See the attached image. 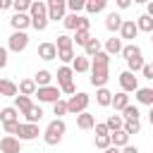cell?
I'll list each match as a JSON object with an SVG mask.
<instances>
[{
    "label": "cell",
    "mask_w": 153,
    "mask_h": 153,
    "mask_svg": "<svg viewBox=\"0 0 153 153\" xmlns=\"http://www.w3.org/2000/svg\"><path fill=\"white\" fill-rule=\"evenodd\" d=\"M120 86H122V91H124V93H131V91L136 93V88H139V79H136L131 72H127V69H124V72L120 74Z\"/></svg>",
    "instance_id": "11"
},
{
    "label": "cell",
    "mask_w": 153,
    "mask_h": 153,
    "mask_svg": "<svg viewBox=\"0 0 153 153\" xmlns=\"http://www.w3.org/2000/svg\"><path fill=\"white\" fill-rule=\"evenodd\" d=\"M36 96L41 103H57L60 100V88L57 86H43V88H36Z\"/></svg>",
    "instance_id": "9"
},
{
    "label": "cell",
    "mask_w": 153,
    "mask_h": 153,
    "mask_svg": "<svg viewBox=\"0 0 153 153\" xmlns=\"http://www.w3.org/2000/svg\"><path fill=\"white\" fill-rule=\"evenodd\" d=\"M93 129H96V136H105V134H110V131H108V127H105V122H96V127H93Z\"/></svg>",
    "instance_id": "46"
},
{
    "label": "cell",
    "mask_w": 153,
    "mask_h": 153,
    "mask_svg": "<svg viewBox=\"0 0 153 153\" xmlns=\"http://www.w3.org/2000/svg\"><path fill=\"white\" fill-rule=\"evenodd\" d=\"M31 7V0H12V10L14 14H26Z\"/></svg>",
    "instance_id": "36"
},
{
    "label": "cell",
    "mask_w": 153,
    "mask_h": 153,
    "mask_svg": "<svg viewBox=\"0 0 153 153\" xmlns=\"http://www.w3.org/2000/svg\"><path fill=\"white\" fill-rule=\"evenodd\" d=\"M88 103H91V98H88V93H84V91H79V93H74V96H69V100H67V112H72V115H81V112H86V108H88Z\"/></svg>",
    "instance_id": "4"
},
{
    "label": "cell",
    "mask_w": 153,
    "mask_h": 153,
    "mask_svg": "<svg viewBox=\"0 0 153 153\" xmlns=\"http://www.w3.org/2000/svg\"><path fill=\"white\" fill-rule=\"evenodd\" d=\"M129 5H131V0H117V7H120V10H127Z\"/></svg>",
    "instance_id": "50"
},
{
    "label": "cell",
    "mask_w": 153,
    "mask_h": 153,
    "mask_svg": "<svg viewBox=\"0 0 153 153\" xmlns=\"http://www.w3.org/2000/svg\"><path fill=\"white\" fill-rule=\"evenodd\" d=\"M48 22H57V19H65V12H67V0H48Z\"/></svg>",
    "instance_id": "8"
},
{
    "label": "cell",
    "mask_w": 153,
    "mask_h": 153,
    "mask_svg": "<svg viewBox=\"0 0 153 153\" xmlns=\"http://www.w3.org/2000/svg\"><path fill=\"white\" fill-rule=\"evenodd\" d=\"M50 79H53V74H50L48 69H38L36 76H33V84H36L38 88H43V86H50Z\"/></svg>",
    "instance_id": "26"
},
{
    "label": "cell",
    "mask_w": 153,
    "mask_h": 153,
    "mask_svg": "<svg viewBox=\"0 0 153 153\" xmlns=\"http://www.w3.org/2000/svg\"><path fill=\"white\" fill-rule=\"evenodd\" d=\"M72 76H74V72H72V67H60L57 69V84H60V91L62 93H69V96H74V81H72Z\"/></svg>",
    "instance_id": "5"
},
{
    "label": "cell",
    "mask_w": 153,
    "mask_h": 153,
    "mask_svg": "<svg viewBox=\"0 0 153 153\" xmlns=\"http://www.w3.org/2000/svg\"><path fill=\"white\" fill-rule=\"evenodd\" d=\"M136 103L141 105H151L153 108V88H136Z\"/></svg>",
    "instance_id": "22"
},
{
    "label": "cell",
    "mask_w": 153,
    "mask_h": 153,
    "mask_svg": "<svg viewBox=\"0 0 153 153\" xmlns=\"http://www.w3.org/2000/svg\"><path fill=\"white\" fill-rule=\"evenodd\" d=\"M53 112L57 115V120H62V115H67V100H57V103H53Z\"/></svg>",
    "instance_id": "42"
},
{
    "label": "cell",
    "mask_w": 153,
    "mask_h": 153,
    "mask_svg": "<svg viewBox=\"0 0 153 153\" xmlns=\"http://www.w3.org/2000/svg\"><path fill=\"white\" fill-rule=\"evenodd\" d=\"M55 48H57V53H60V50H72V48H74V41H72V36H67V33H60V36H57V41H55Z\"/></svg>",
    "instance_id": "27"
},
{
    "label": "cell",
    "mask_w": 153,
    "mask_h": 153,
    "mask_svg": "<svg viewBox=\"0 0 153 153\" xmlns=\"http://www.w3.org/2000/svg\"><path fill=\"white\" fill-rule=\"evenodd\" d=\"M148 122H151V124H153V108H151V110H148Z\"/></svg>",
    "instance_id": "54"
},
{
    "label": "cell",
    "mask_w": 153,
    "mask_h": 153,
    "mask_svg": "<svg viewBox=\"0 0 153 153\" xmlns=\"http://www.w3.org/2000/svg\"><path fill=\"white\" fill-rule=\"evenodd\" d=\"M122 57H124V60H134V57H141V48H139L136 43L122 45Z\"/></svg>",
    "instance_id": "29"
},
{
    "label": "cell",
    "mask_w": 153,
    "mask_h": 153,
    "mask_svg": "<svg viewBox=\"0 0 153 153\" xmlns=\"http://www.w3.org/2000/svg\"><path fill=\"white\" fill-rule=\"evenodd\" d=\"M122 17H120V12H110L108 17H105V29L108 31H120V26H122Z\"/></svg>",
    "instance_id": "17"
},
{
    "label": "cell",
    "mask_w": 153,
    "mask_h": 153,
    "mask_svg": "<svg viewBox=\"0 0 153 153\" xmlns=\"http://www.w3.org/2000/svg\"><path fill=\"white\" fill-rule=\"evenodd\" d=\"M24 117H26V124H38V122H41V117H43L41 105H33V108H31V110H29Z\"/></svg>",
    "instance_id": "34"
},
{
    "label": "cell",
    "mask_w": 153,
    "mask_h": 153,
    "mask_svg": "<svg viewBox=\"0 0 153 153\" xmlns=\"http://www.w3.org/2000/svg\"><path fill=\"white\" fill-rule=\"evenodd\" d=\"M38 57L41 60H45V62H50V60H55L57 57V48H55V43H41L38 45Z\"/></svg>",
    "instance_id": "13"
},
{
    "label": "cell",
    "mask_w": 153,
    "mask_h": 153,
    "mask_svg": "<svg viewBox=\"0 0 153 153\" xmlns=\"http://www.w3.org/2000/svg\"><path fill=\"white\" fill-rule=\"evenodd\" d=\"M127 105H129V96H127L124 91H120V93L112 96V108H115V110H124Z\"/></svg>",
    "instance_id": "33"
},
{
    "label": "cell",
    "mask_w": 153,
    "mask_h": 153,
    "mask_svg": "<svg viewBox=\"0 0 153 153\" xmlns=\"http://www.w3.org/2000/svg\"><path fill=\"white\" fill-rule=\"evenodd\" d=\"M103 48H100V41L98 38H91L86 45H84V53H86V57H93V55H98Z\"/></svg>",
    "instance_id": "35"
},
{
    "label": "cell",
    "mask_w": 153,
    "mask_h": 153,
    "mask_svg": "<svg viewBox=\"0 0 153 153\" xmlns=\"http://www.w3.org/2000/svg\"><path fill=\"white\" fill-rule=\"evenodd\" d=\"M17 88H19V96H36V88L38 86L33 84V79H22Z\"/></svg>",
    "instance_id": "23"
},
{
    "label": "cell",
    "mask_w": 153,
    "mask_h": 153,
    "mask_svg": "<svg viewBox=\"0 0 153 153\" xmlns=\"http://www.w3.org/2000/svg\"><path fill=\"white\" fill-rule=\"evenodd\" d=\"M143 57H134V60H127V72H131V74H136V72H141L143 69Z\"/></svg>",
    "instance_id": "37"
},
{
    "label": "cell",
    "mask_w": 153,
    "mask_h": 153,
    "mask_svg": "<svg viewBox=\"0 0 153 153\" xmlns=\"http://www.w3.org/2000/svg\"><path fill=\"white\" fill-rule=\"evenodd\" d=\"M72 41H74L76 45H86V43L91 41V33H88L86 29H79V31L74 33V38H72Z\"/></svg>",
    "instance_id": "39"
},
{
    "label": "cell",
    "mask_w": 153,
    "mask_h": 153,
    "mask_svg": "<svg viewBox=\"0 0 153 153\" xmlns=\"http://www.w3.org/2000/svg\"><path fill=\"white\" fill-rule=\"evenodd\" d=\"M2 127H5L7 136H14V134H17V129H19V122H10V124H2Z\"/></svg>",
    "instance_id": "45"
},
{
    "label": "cell",
    "mask_w": 153,
    "mask_h": 153,
    "mask_svg": "<svg viewBox=\"0 0 153 153\" xmlns=\"http://www.w3.org/2000/svg\"><path fill=\"white\" fill-rule=\"evenodd\" d=\"M122 120H124V122H127V120H139V108L129 103V105L122 110Z\"/></svg>",
    "instance_id": "40"
},
{
    "label": "cell",
    "mask_w": 153,
    "mask_h": 153,
    "mask_svg": "<svg viewBox=\"0 0 153 153\" xmlns=\"http://www.w3.org/2000/svg\"><path fill=\"white\" fill-rule=\"evenodd\" d=\"M96 103L100 105V108H108V105H112V93L103 86V88H98L96 91Z\"/></svg>",
    "instance_id": "24"
},
{
    "label": "cell",
    "mask_w": 153,
    "mask_h": 153,
    "mask_svg": "<svg viewBox=\"0 0 153 153\" xmlns=\"http://www.w3.org/2000/svg\"><path fill=\"white\" fill-rule=\"evenodd\" d=\"M19 88L12 79H0V96H10V98H17Z\"/></svg>",
    "instance_id": "16"
},
{
    "label": "cell",
    "mask_w": 153,
    "mask_h": 153,
    "mask_svg": "<svg viewBox=\"0 0 153 153\" xmlns=\"http://www.w3.org/2000/svg\"><path fill=\"white\" fill-rule=\"evenodd\" d=\"M57 57H60L62 62H72V60H74V50H60Z\"/></svg>",
    "instance_id": "44"
},
{
    "label": "cell",
    "mask_w": 153,
    "mask_h": 153,
    "mask_svg": "<svg viewBox=\"0 0 153 153\" xmlns=\"http://www.w3.org/2000/svg\"><path fill=\"white\" fill-rule=\"evenodd\" d=\"M7 7H12V0H0V10H7Z\"/></svg>",
    "instance_id": "51"
},
{
    "label": "cell",
    "mask_w": 153,
    "mask_h": 153,
    "mask_svg": "<svg viewBox=\"0 0 153 153\" xmlns=\"http://www.w3.org/2000/svg\"><path fill=\"white\" fill-rule=\"evenodd\" d=\"M136 29H139V31H146V33H153V19H151L148 14L136 17Z\"/></svg>",
    "instance_id": "31"
},
{
    "label": "cell",
    "mask_w": 153,
    "mask_h": 153,
    "mask_svg": "<svg viewBox=\"0 0 153 153\" xmlns=\"http://www.w3.org/2000/svg\"><path fill=\"white\" fill-rule=\"evenodd\" d=\"M91 69V60L86 55H76L72 60V72H88Z\"/></svg>",
    "instance_id": "18"
},
{
    "label": "cell",
    "mask_w": 153,
    "mask_h": 153,
    "mask_svg": "<svg viewBox=\"0 0 153 153\" xmlns=\"http://www.w3.org/2000/svg\"><path fill=\"white\" fill-rule=\"evenodd\" d=\"M38 134H41V131H38V124H26V122L22 124V122H19V129H17L14 136H17L19 141H33Z\"/></svg>",
    "instance_id": "10"
},
{
    "label": "cell",
    "mask_w": 153,
    "mask_h": 153,
    "mask_svg": "<svg viewBox=\"0 0 153 153\" xmlns=\"http://www.w3.org/2000/svg\"><path fill=\"white\" fill-rule=\"evenodd\" d=\"M120 153H139V148H136V146H129V143H127V146H124V148H122Z\"/></svg>",
    "instance_id": "49"
},
{
    "label": "cell",
    "mask_w": 153,
    "mask_h": 153,
    "mask_svg": "<svg viewBox=\"0 0 153 153\" xmlns=\"http://www.w3.org/2000/svg\"><path fill=\"white\" fill-rule=\"evenodd\" d=\"M26 45H29V33L26 31H14L7 41V50H12V53H22V50H26Z\"/></svg>",
    "instance_id": "7"
},
{
    "label": "cell",
    "mask_w": 153,
    "mask_h": 153,
    "mask_svg": "<svg viewBox=\"0 0 153 153\" xmlns=\"http://www.w3.org/2000/svg\"><path fill=\"white\" fill-rule=\"evenodd\" d=\"M105 127H108V131H110V134H112V131H120V129L124 127L122 115H110V117H108V122H105Z\"/></svg>",
    "instance_id": "30"
},
{
    "label": "cell",
    "mask_w": 153,
    "mask_h": 153,
    "mask_svg": "<svg viewBox=\"0 0 153 153\" xmlns=\"http://www.w3.org/2000/svg\"><path fill=\"white\" fill-rule=\"evenodd\" d=\"M2 67H7V48L0 45V69H2Z\"/></svg>",
    "instance_id": "48"
},
{
    "label": "cell",
    "mask_w": 153,
    "mask_h": 153,
    "mask_svg": "<svg viewBox=\"0 0 153 153\" xmlns=\"http://www.w3.org/2000/svg\"><path fill=\"white\" fill-rule=\"evenodd\" d=\"M110 141H112V146H115V148H124V146L129 143V134H127L124 129L112 131V134H110Z\"/></svg>",
    "instance_id": "21"
},
{
    "label": "cell",
    "mask_w": 153,
    "mask_h": 153,
    "mask_svg": "<svg viewBox=\"0 0 153 153\" xmlns=\"http://www.w3.org/2000/svg\"><path fill=\"white\" fill-rule=\"evenodd\" d=\"M136 33H139L136 22H134V19H124V22H122V26H120V36L131 41V38H136Z\"/></svg>",
    "instance_id": "14"
},
{
    "label": "cell",
    "mask_w": 153,
    "mask_h": 153,
    "mask_svg": "<svg viewBox=\"0 0 153 153\" xmlns=\"http://www.w3.org/2000/svg\"><path fill=\"white\" fill-rule=\"evenodd\" d=\"M29 17H31V26L36 31H45L48 29V5L43 0H33L29 7Z\"/></svg>",
    "instance_id": "2"
},
{
    "label": "cell",
    "mask_w": 153,
    "mask_h": 153,
    "mask_svg": "<svg viewBox=\"0 0 153 153\" xmlns=\"http://www.w3.org/2000/svg\"><path fill=\"white\" fill-rule=\"evenodd\" d=\"M67 131V124L62 122V120H53L48 127H45V131H43V141L48 143V146H57L60 141H62V134Z\"/></svg>",
    "instance_id": "3"
},
{
    "label": "cell",
    "mask_w": 153,
    "mask_h": 153,
    "mask_svg": "<svg viewBox=\"0 0 153 153\" xmlns=\"http://www.w3.org/2000/svg\"><path fill=\"white\" fill-rule=\"evenodd\" d=\"M103 153H120V148H115V146H110V148H105Z\"/></svg>",
    "instance_id": "53"
},
{
    "label": "cell",
    "mask_w": 153,
    "mask_h": 153,
    "mask_svg": "<svg viewBox=\"0 0 153 153\" xmlns=\"http://www.w3.org/2000/svg\"><path fill=\"white\" fill-rule=\"evenodd\" d=\"M0 122H2V124L19 122V112H17V108H14V105H12V108H2V110H0Z\"/></svg>",
    "instance_id": "19"
},
{
    "label": "cell",
    "mask_w": 153,
    "mask_h": 153,
    "mask_svg": "<svg viewBox=\"0 0 153 153\" xmlns=\"http://www.w3.org/2000/svg\"><path fill=\"white\" fill-rule=\"evenodd\" d=\"M14 108H17V112L26 115V112L33 108V103H31V98H29V96H17V98H14Z\"/></svg>",
    "instance_id": "25"
},
{
    "label": "cell",
    "mask_w": 153,
    "mask_h": 153,
    "mask_svg": "<svg viewBox=\"0 0 153 153\" xmlns=\"http://www.w3.org/2000/svg\"><path fill=\"white\" fill-rule=\"evenodd\" d=\"M62 24H65V29H69V31H79V29H86V31H88L91 19H88V17H81V14H65Z\"/></svg>",
    "instance_id": "6"
},
{
    "label": "cell",
    "mask_w": 153,
    "mask_h": 153,
    "mask_svg": "<svg viewBox=\"0 0 153 153\" xmlns=\"http://www.w3.org/2000/svg\"><path fill=\"white\" fill-rule=\"evenodd\" d=\"M110 146H112V141H110V134H105V136H96V148L105 151V148H110Z\"/></svg>",
    "instance_id": "43"
},
{
    "label": "cell",
    "mask_w": 153,
    "mask_h": 153,
    "mask_svg": "<svg viewBox=\"0 0 153 153\" xmlns=\"http://www.w3.org/2000/svg\"><path fill=\"white\" fill-rule=\"evenodd\" d=\"M151 41H153V33H151Z\"/></svg>",
    "instance_id": "55"
},
{
    "label": "cell",
    "mask_w": 153,
    "mask_h": 153,
    "mask_svg": "<svg viewBox=\"0 0 153 153\" xmlns=\"http://www.w3.org/2000/svg\"><path fill=\"white\" fill-rule=\"evenodd\" d=\"M0 153H22V141L17 136H2L0 139Z\"/></svg>",
    "instance_id": "12"
},
{
    "label": "cell",
    "mask_w": 153,
    "mask_h": 153,
    "mask_svg": "<svg viewBox=\"0 0 153 153\" xmlns=\"http://www.w3.org/2000/svg\"><path fill=\"white\" fill-rule=\"evenodd\" d=\"M110 55L105 53V50H100L98 55H93L91 57V84L93 86H98V88H103L105 84H108V79H110Z\"/></svg>",
    "instance_id": "1"
},
{
    "label": "cell",
    "mask_w": 153,
    "mask_h": 153,
    "mask_svg": "<svg viewBox=\"0 0 153 153\" xmlns=\"http://www.w3.org/2000/svg\"><path fill=\"white\" fill-rule=\"evenodd\" d=\"M84 7H86V0H67V10H69V14H79Z\"/></svg>",
    "instance_id": "38"
},
{
    "label": "cell",
    "mask_w": 153,
    "mask_h": 153,
    "mask_svg": "<svg viewBox=\"0 0 153 153\" xmlns=\"http://www.w3.org/2000/svg\"><path fill=\"white\" fill-rule=\"evenodd\" d=\"M10 24H12L14 31H26V26H31V17L29 14H14L10 19Z\"/></svg>",
    "instance_id": "15"
},
{
    "label": "cell",
    "mask_w": 153,
    "mask_h": 153,
    "mask_svg": "<svg viewBox=\"0 0 153 153\" xmlns=\"http://www.w3.org/2000/svg\"><path fill=\"white\" fill-rule=\"evenodd\" d=\"M141 74H143L146 79H151V81H153V62H146V65H143V69H141Z\"/></svg>",
    "instance_id": "47"
},
{
    "label": "cell",
    "mask_w": 153,
    "mask_h": 153,
    "mask_svg": "<svg viewBox=\"0 0 153 153\" xmlns=\"http://www.w3.org/2000/svg\"><path fill=\"white\" fill-rule=\"evenodd\" d=\"M105 53L108 55H117V53H122V38H108L105 41Z\"/></svg>",
    "instance_id": "28"
},
{
    "label": "cell",
    "mask_w": 153,
    "mask_h": 153,
    "mask_svg": "<svg viewBox=\"0 0 153 153\" xmlns=\"http://www.w3.org/2000/svg\"><path fill=\"white\" fill-rule=\"evenodd\" d=\"M76 127L79 129H93L96 127V117L91 112H81V115H76Z\"/></svg>",
    "instance_id": "20"
},
{
    "label": "cell",
    "mask_w": 153,
    "mask_h": 153,
    "mask_svg": "<svg viewBox=\"0 0 153 153\" xmlns=\"http://www.w3.org/2000/svg\"><path fill=\"white\" fill-rule=\"evenodd\" d=\"M105 5H108V0H88L84 10H86L88 14H98V12H103V10H105Z\"/></svg>",
    "instance_id": "32"
},
{
    "label": "cell",
    "mask_w": 153,
    "mask_h": 153,
    "mask_svg": "<svg viewBox=\"0 0 153 153\" xmlns=\"http://www.w3.org/2000/svg\"><path fill=\"white\" fill-rule=\"evenodd\" d=\"M122 129H124L129 136H131V134H139V131H141V122H139V120H127Z\"/></svg>",
    "instance_id": "41"
},
{
    "label": "cell",
    "mask_w": 153,
    "mask_h": 153,
    "mask_svg": "<svg viewBox=\"0 0 153 153\" xmlns=\"http://www.w3.org/2000/svg\"><path fill=\"white\" fill-rule=\"evenodd\" d=\"M146 14H148V17H151V19H153V0H151V2H148V5H146Z\"/></svg>",
    "instance_id": "52"
}]
</instances>
